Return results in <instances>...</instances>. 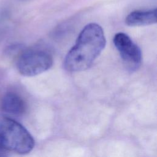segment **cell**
<instances>
[{"label":"cell","mask_w":157,"mask_h":157,"mask_svg":"<svg viewBox=\"0 0 157 157\" xmlns=\"http://www.w3.org/2000/svg\"><path fill=\"white\" fill-rule=\"evenodd\" d=\"M1 107L4 112L16 116L22 115L26 109L23 99L18 94L12 92L7 93L3 96Z\"/></svg>","instance_id":"cell-6"},{"label":"cell","mask_w":157,"mask_h":157,"mask_svg":"<svg viewBox=\"0 0 157 157\" xmlns=\"http://www.w3.org/2000/svg\"><path fill=\"white\" fill-rule=\"evenodd\" d=\"M105 44L101 26L94 23L86 25L64 58L65 69L78 72L88 69L104 50Z\"/></svg>","instance_id":"cell-1"},{"label":"cell","mask_w":157,"mask_h":157,"mask_svg":"<svg viewBox=\"0 0 157 157\" xmlns=\"http://www.w3.org/2000/svg\"><path fill=\"white\" fill-rule=\"evenodd\" d=\"M113 43L128 68L135 70L142 63L140 48L125 33H118L113 37Z\"/></svg>","instance_id":"cell-4"},{"label":"cell","mask_w":157,"mask_h":157,"mask_svg":"<svg viewBox=\"0 0 157 157\" xmlns=\"http://www.w3.org/2000/svg\"><path fill=\"white\" fill-rule=\"evenodd\" d=\"M34 146L33 136L20 123L7 117L0 121V150L23 155L29 153Z\"/></svg>","instance_id":"cell-2"},{"label":"cell","mask_w":157,"mask_h":157,"mask_svg":"<svg viewBox=\"0 0 157 157\" xmlns=\"http://www.w3.org/2000/svg\"><path fill=\"white\" fill-rule=\"evenodd\" d=\"M53 65V58L46 51L29 49L19 56L17 67L18 72L24 76L32 77L48 70Z\"/></svg>","instance_id":"cell-3"},{"label":"cell","mask_w":157,"mask_h":157,"mask_svg":"<svg viewBox=\"0 0 157 157\" xmlns=\"http://www.w3.org/2000/svg\"><path fill=\"white\" fill-rule=\"evenodd\" d=\"M156 9L148 10H135L127 15L125 23L129 26H146L156 23Z\"/></svg>","instance_id":"cell-5"}]
</instances>
